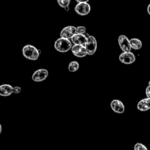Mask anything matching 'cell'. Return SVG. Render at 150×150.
<instances>
[{
    "label": "cell",
    "mask_w": 150,
    "mask_h": 150,
    "mask_svg": "<svg viewBox=\"0 0 150 150\" xmlns=\"http://www.w3.org/2000/svg\"><path fill=\"white\" fill-rule=\"evenodd\" d=\"M88 55H93L97 49V41L93 36H89L87 37V40L85 45Z\"/></svg>",
    "instance_id": "3957f363"
},
{
    "label": "cell",
    "mask_w": 150,
    "mask_h": 150,
    "mask_svg": "<svg viewBox=\"0 0 150 150\" xmlns=\"http://www.w3.org/2000/svg\"><path fill=\"white\" fill-rule=\"evenodd\" d=\"M76 33L77 34H83L86 32V28L83 26H79L77 27H76Z\"/></svg>",
    "instance_id": "ac0fdd59"
},
{
    "label": "cell",
    "mask_w": 150,
    "mask_h": 150,
    "mask_svg": "<svg viewBox=\"0 0 150 150\" xmlns=\"http://www.w3.org/2000/svg\"><path fill=\"white\" fill-rule=\"evenodd\" d=\"M135 56L132 52H123L119 56L120 61L125 64H130L135 61Z\"/></svg>",
    "instance_id": "277c9868"
},
{
    "label": "cell",
    "mask_w": 150,
    "mask_h": 150,
    "mask_svg": "<svg viewBox=\"0 0 150 150\" xmlns=\"http://www.w3.org/2000/svg\"><path fill=\"white\" fill-rule=\"evenodd\" d=\"M76 33V27L73 26H67L64 27L60 32V38H63L66 39H70Z\"/></svg>",
    "instance_id": "9c48e42d"
},
{
    "label": "cell",
    "mask_w": 150,
    "mask_h": 150,
    "mask_svg": "<svg viewBox=\"0 0 150 150\" xmlns=\"http://www.w3.org/2000/svg\"><path fill=\"white\" fill-rule=\"evenodd\" d=\"M145 94L147 98H150V86H148L145 89Z\"/></svg>",
    "instance_id": "ffe728a7"
},
{
    "label": "cell",
    "mask_w": 150,
    "mask_h": 150,
    "mask_svg": "<svg viewBox=\"0 0 150 150\" xmlns=\"http://www.w3.org/2000/svg\"><path fill=\"white\" fill-rule=\"evenodd\" d=\"M147 12H148V13L150 15V4L147 6Z\"/></svg>",
    "instance_id": "7402d4cb"
},
{
    "label": "cell",
    "mask_w": 150,
    "mask_h": 150,
    "mask_svg": "<svg viewBox=\"0 0 150 150\" xmlns=\"http://www.w3.org/2000/svg\"><path fill=\"white\" fill-rule=\"evenodd\" d=\"M54 49L61 53H64L68 52L70 49H71L72 45L70 40L68 39L60 38L57 39L54 44Z\"/></svg>",
    "instance_id": "7a4b0ae2"
},
{
    "label": "cell",
    "mask_w": 150,
    "mask_h": 150,
    "mask_svg": "<svg viewBox=\"0 0 150 150\" xmlns=\"http://www.w3.org/2000/svg\"><path fill=\"white\" fill-rule=\"evenodd\" d=\"M130 45L132 49L134 50H139L142 47V42L137 38H132L129 39Z\"/></svg>",
    "instance_id": "5bb4252c"
},
{
    "label": "cell",
    "mask_w": 150,
    "mask_h": 150,
    "mask_svg": "<svg viewBox=\"0 0 150 150\" xmlns=\"http://www.w3.org/2000/svg\"><path fill=\"white\" fill-rule=\"evenodd\" d=\"M23 56L30 60H37L40 54V50L31 45H26L22 48Z\"/></svg>",
    "instance_id": "6da1fadb"
},
{
    "label": "cell",
    "mask_w": 150,
    "mask_h": 150,
    "mask_svg": "<svg viewBox=\"0 0 150 150\" xmlns=\"http://www.w3.org/2000/svg\"><path fill=\"white\" fill-rule=\"evenodd\" d=\"M118 42L120 49L122 52L131 51V47L130 45V40L124 35H121L118 38Z\"/></svg>",
    "instance_id": "52a82bcc"
},
{
    "label": "cell",
    "mask_w": 150,
    "mask_h": 150,
    "mask_svg": "<svg viewBox=\"0 0 150 150\" xmlns=\"http://www.w3.org/2000/svg\"><path fill=\"white\" fill-rule=\"evenodd\" d=\"M110 107L114 112L117 114H122L125 111V106L123 103L117 99L112 100L111 101Z\"/></svg>",
    "instance_id": "ba28073f"
},
{
    "label": "cell",
    "mask_w": 150,
    "mask_h": 150,
    "mask_svg": "<svg viewBox=\"0 0 150 150\" xmlns=\"http://www.w3.org/2000/svg\"><path fill=\"white\" fill-rule=\"evenodd\" d=\"M91 7L87 2L78 3L74 7L75 12L80 15H87L90 12Z\"/></svg>",
    "instance_id": "5b68a950"
},
{
    "label": "cell",
    "mask_w": 150,
    "mask_h": 150,
    "mask_svg": "<svg viewBox=\"0 0 150 150\" xmlns=\"http://www.w3.org/2000/svg\"><path fill=\"white\" fill-rule=\"evenodd\" d=\"M134 150H148L146 146L142 143H136L134 146Z\"/></svg>",
    "instance_id": "e0dca14e"
},
{
    "label": "cell",
    "mask_w": 150,
    "mask_h": 150,
    "mask_svg": "<svg viewBox=\"0 0 150 150\" xmlns=\"http://www.w3.org/2000/svg\"><path fill=\"white\" fill-rule=\"evenodd\" d=\"M57 2L60 7L66 9L68 8L70 3V0H57Z\"/></svg>",
    "instance_id": "2e32d148"
},
{
    "label": "cell",
    "mask_w": 150,
    "mask_h": 150,
    "mask_svg": "<svg viewBox=\"0 0 150 150\" xmlns=\"http://www.w3.org/2000/svg\"><path fill=\"white\" fill-rule=\"evenodd\" d=\"M2 125H0V134L2 132Z\"/></svg>",
    "instance_id": "603a6c76"
},
{
    "label": "cell",
    "mask_w": 150,
    "mask_h": 150,
    "mask_svg": "<svg viewBox=\"0 0 150 150\" xmlns=\"http://www.w3.org/2000/svg\"><path fill=\"white\" fill-rule=\"evenodd\" d=\"M71 40L74 43V45L85 46L87 40V38L83 34L76 33L71 38Z\"/></svg>",
    "instance_id": "8fae6325"
},
{
    "label": "cell",
    "mask_w": 150,
    "mask_h": 150,
    "mask_svg": "<svg viewBox=\"0 0 150 150\" xmlns=\"http://www.w3.org/2000/svg\"><path fill=\"white\" fill-rule=\"evenodd\" d=\"M79 68V63L77 61L71 62L68 66V70L70 72H75Z\"/></svg>",
    "instance_id": "9a60e30c"
},
{
    "label": "cell",
    "mask_w": 150,
    "mask_h": 150,
    "mask_svg": "<svg viewBox=\"0 0 150 150\" xmlns=\"http://www.w3.org/2000/svg\"><path fill=\"white\" fill-rule=\"evenodd\" d=\"M75 1H76L79 3H81V2H87L89 0H75Z\"/></svg>",
    "instance_id": "44dd1931"
},
{
    "label": "cell",
    "mask_w": 150,
    "mask_h": 150,
    "mask_svg": "<svg viewBox=\"0 0 150 150\" xmlns=\"http://www.w3.org/2000/svg\"><path fill=\"white\" fill-rule=\"evenodd\" d=\"M21 91V88L19 86H15L13 88V93L14 94H19Z\"/></svg>",
    "instance_id": "d6986e66"
},
{
    "label": "cell",
    "mask_w": 150,
    "mask_h": 150,
    "mask_svg": "<svg viewBox=\"0 0 150 150\" xmlns=\"http://www.w3.org/2000/svg\"><path fill=\"white\" fill-rule=\"evenodd\" d=\"M73 54L77 57H83L87 55V52L85 46L74 45L71 47Z\"/></svg>",
    "instance_id": "30bf717a"
},
{
    "label": "cell",
    "mask_w": 150,
    "mask_h": 150,
    "mask_svg": "<svg viewBox=\"0 0 150 150\" xmlns=\"http://www.w3.org/2000/svg\"><path fill=\"white\" fill-rule=\"evenodd\" d=\"M49 72L46 69H40L36 70L32 76V79L35 82H40L45 80L48 77Z\"/></svg>",
    "instance_id": "8992f818"
},
{
    "label": "cell",
    "mask_w": 150,
    "mask_h": 150,
    "mask_svg": "<svg viewBox=\"0 0 150 150\" xmlns=\"http://www.w3.org/2000/svg\"><path fill=\"white\" fill-rule=\"evenodd\" d=\"M137 109L141 111H146L150 109V98H145L141 100L137 104Z\"/></svg>",
    "instance_id": "7c38bea8"
},
{
    "label": "cell",
    "mask_w": 150,
    "mask_h": 150,
    "mask_svg": "<svg viewBox=\"0 0 150 150\" xmlns=\"http://www.w3.org/2000/svg\"><path fill=\"white\" fill-rule=\"evenodd\" d=\"M148 86H150V80L149 81V82H148Z\"/></svg>",
    "instance_id": "cb8c5ba5"
},
{
    "label": "cell",
    "mask_w": 150,
    "mask_h": 150,
    "mask_svg": "<svg viewBox=\"0 0 150 150\" xmlns=\"http://www.w3.org/2000/svg\"><path fill=\"white\" fill-rule=\"evenodd\" d=\"M13 87L9 84H2L0 86V95L1 96H9L13 93Z\"/></svg>",
    "instance_id": "4fadbf2b"
}]
</instances>
